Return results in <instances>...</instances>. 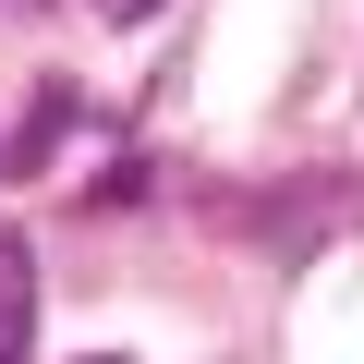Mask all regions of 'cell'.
<instances>
[{
	"label": "cell",
	"instance_id": "1",
	"mask_svg": "<svg viewBox=\"0 0 364 364\" xmlns=\"http://www.w3.org/2000/svg\"><path fill=\"white\" fill-rule=\"evenodd\" d=\"M37 352V255L25 231H0V364H25Z\"/></svg>",
	"mask_w": 364,
	"mask_h": 364
},
{
	"label": "cell",
	"instance_id": "2",
	"mask_svg": "<svg viewBox=\"0 0 364 364\" xmlns=\"http://www.w3.org/2000/svg\"><path fill=\"white\" fill-rule=\"evenodd\" d=\"M97 13H109V25H146V13H158V0H97Z\"/></svg>",
	"mask_w": 364,
	"mask_h": 364
}]
</instances>
